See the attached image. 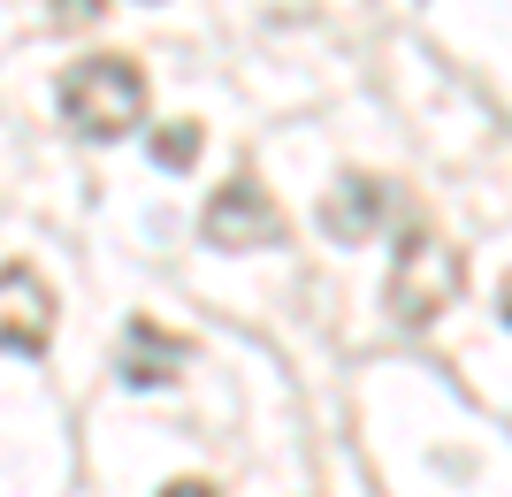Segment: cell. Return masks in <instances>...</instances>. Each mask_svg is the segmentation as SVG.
Masks as SVG:
<instances>
[{
    "label": "cell",
    "mask_w": 512,
    "mask_h": 497,
    "mask_svg": "<svg viewBox=\"0 0 512 497\" xmlns=\"http://www.w3.org/2000/svg\"><path fill=\"white\" fill-rule=\"evenodd\" d=\"M451 299H459V253H451L436 230H406V238H398V260H390V314L406 329H421V322H436Z\"/></svg>",
    "instance_id": "cell-2"
},
{
    "label": "cell",
    "mask_w": 512,
    "mask_h": 497,
    "mask_svg": "<svg viewBox=\"0 0 512 497\" xmlns=\"http://www.w3.org/2000/svg\"><path fill=\"white\" fill-rule=\"evenodd\" d=\"M161 497H214V490H207V482H169Z\"/></svg>",
    "instance_id": "cell-9"
},
{
    "label": "cell",
    "mask_w": 512,
    "mask_h": 497,
    "mask_svg": "<svg viewBox=\"0 0 512 497\" xmlns=\"http://www.w3.org/2000/svg\"><path fill=\"white\" fill-rule=\"evenodd\" d=\"M153 161H161V169H192V161H199V130L192 123L161 130V138H153Z\"/></svg>",
    "instance_id": "cell-7"
},
{
    "label": "cell",
    "mask_w": 512,
    "mask_h": 497,
    "mask_svg": "<svg viewBox=\"0 0 512 497\" xmlns=\"http://www.w3.org/2000/svg\"><path fill=\"white\" fill-rule=\"evenodd\" d=\"M321 222H329V238H367V230L383 222V184L344 176L337 192H329V207H321Z\"/></svg>",
    "instance_id": "cell-5"
},
{
    "label": "cell",
    "mask_w": 512,
    "mask_h": 497,
    "mask_svg": "<svg viewBox=\"0 0 512 497\" xmlns=\"http://www.w3.org/2000/svg\"><path fill=\"white\" fill-rule=\"evenodd\" d=\"M62 123L77 138H123V130L146 123V69L123 62V54H92L62 77Z\"/></svg>",
    "instance_id": "cell-1"
},
{
    "label": "cell",
    "mask_w": 512,
    "mask_h": 497,
    "mask_svg": "<svg viewBox=\"0 0 512 497\" xmlns=\"http://www.w3.org/2000/svg\"><path fill=\"white\" fill-rule=\"evenodd\" d=\"M54 337V291L31 268H0V352H46Z\"/></svg>",
    "instance_id": "cell-4"
},
{
    "label": "cell",
    "mask_w": 512,
    "mask_h": 497,
    "mask_svg": "<svg viewBox=\"0 0 512 497\" xmlns=\"http://www.w3.org/2000/svg\"><path fill=\"white\" fill-rule=\"evenodd\" d=\"M199 230H207V245H222V253H245V245H268L283 222H276V207H268V192H260L253 176H230V184L207 199V222H199Z\"/></svg>",
    "instance_id": "cell-3"
},
{
    "label": "cell",
    "mask_w": 512,
    "mask_h": 497,
    "mask_svg": "<svg viewBox=\"0 0 512 497\" xmlns=\"http://www.w3.org/2000/svg\"><path fill=\"white\" fill-rule=\"evenodd\" d=\"M176 368H184V345H161L146 322L130 329V383H146V390H153V383H169Z\"/></svg>",
    "instance_id": "cell-6"
},
{
    "label": "cell",
    "mask_w": 512,
    "mask_h": 497,
    "mask_svg": "<svg viewBox=\"0 0 512 497\" xmlns=\"http://www.w3.org/2000/svg\"><path fill=\"white\" fill-rule=\"evenodd\" d=\"M100 16V0H54V23H92Z\"/></svg>",
    "instance_id": "cell-8"
},
{
    "label": "cell",
    "mask_w": 512,
    "mask_h": 497,
    "mask_svg": "<svg viewBox=\"0 0 512 497\" xmlns=\"http://www.w3.org/2000/svg\"><path fill=\"white\" fill-rule=\"evenodd\" d=\"M505 322H512V283H505Z\"/></svg>",
    "instance_id": "cell-10"
}]
</instances>
